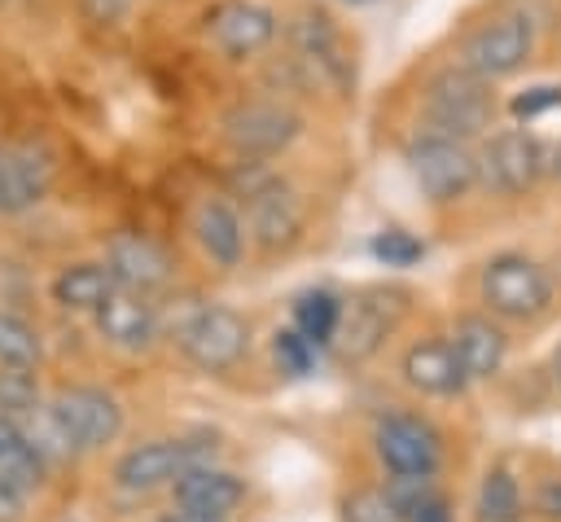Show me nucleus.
Returning <instances> with one entry per match:
<instances>
[{"instance_id":"33","label":"nucleus","mask_w":561,"mask_h":522,"mask_svg":"<svg viewBox=\"0 0 561 522\" xmlns=\"http://www.w3.org/2000/svg\"><path fill=\"white\" fill-rule=\"evenodd\" d=\"M557 105H561V83H535V88H526V92H517L508 101V114L530 123V118H539V114H548Z\"/></svg>"},{"instance_id":"29","label":"nucleus","mask_w":561,"mask_h":522,"mask_svg":"<svg viewBox=\"0 0 561 522\" xmlns=\"http://www.w3.org/2000/svg\"><path fill=\"white\" fill-rule=\"evenodd\" d=\"M39 360V338L26 320L0 311V364H35Z\"/></svg>"},{"instance_id":"9","label":"nucleus","mask_w":561,"mask_h":522,"mask_svg":"<svg viewBox=\"0 0 561 522\" xmlns=\"http://www.w3.org/2000/svg\"><path fill=\"white\" fill-rule=\"evenodd\" d=\"M302 132V118L280 101H237L224 114V140L241 158H276Z\"/></svg>"},{"instance_id":"40","label":"nucleus","mask_w":561,"mask_h":522,"mask_svg":"<svg viewBox=\"0 0 561 522\" xmlns=\"http://www.w3.org/2000/svg\"><path fill=\"white\" fill-rule=\"evenodd\" d=\"M552 373H557V382H561V347H557V355H552Z\"/></svg>"},{"instance_id":"24","label":"nucleus","mask_w":561,"mask_h":522,"mask_svg":"<svg viewBox=\"0 0 561 522\" xmlns=\"http://www.w3.org/2000/svg\"><path fill=\"white\" fill-rule=\"evenodd\" d=\"M0 483L13 487L18 496H26V491H35L44 483V456L13 425L0 434Z\"/></svg>"},{"instance_id":"44","label":"nucleus","mask_w":561,"mask_h":522,"mask_svg":"<svg viewBox=\"0 0 561 522\" xmlns=\"http://www.w3.org/2000/svg\"><path fill=\"white\" fill-rule=\"evenodd\" d=\"M0 4H4V0H0Z\"/></svg>"},{"instance_id":"13","label":"nucleus","mask_w":561,"mask_h":522,"mask_svg":"<svg viewBox=\"0 0 561 522\" xmlns=\"http://www.w3.org/2000/svg\"><path fill=\"white\" fill-rule=\"evenodd\" d=\"M241 202H245V237H250L263 254L289 250V246L298 241V232H302V202H298V193H294L280 175L263 180V184H259L254 193H245Z\"/></svg>"},{"instance_id":"22","label":"nucleus","mask_w":561,"mask_h":522,"mask_svg":"<svg viewBox=\"0 0 561 522\" xmlns=\"http://www.w3.org/2000/svg\"><path fill=\"white\" fill-rule=\"evenodd\" d=\"M114 290L118 285L105 263H70L53 276V303L66 311H96Z\"/></svg>"},{"instance_id":"8","label":"nucleus","mask_w":561,"mask_h":522,"mask_svg":"<svg viewBox=\"0 0 561 522\" xmlns=\"http://www.w3.org/2000/svg\"><path fill=\"white\" fill-rule=\"evenodd\" d=\"M530 53H535V22L526 13H500L478 31H469V39L460 44V61L482 79L517 75L530 61Z\"/></svg>"},{"instance_id":"21","label":"nucleus","mask_w":561,"mask_h":522,"mask_svg":"<svg viewBox=\"0 0 561 522\" xmlns=\"http://www.w3.org/2000/svg\"><path fill=\"white\" fill-rule=\"evenodd\" d=\"M193 232H197V246L219 263V268H237L241 254H245V219L232 202L224 197H206L193 215Z\"/></svg>"},{"instance_id":"19","label":"nucleus","mask_w":561,"mask_h":522,"mask_svg":"<svg viewBox=\"0 0 561 522\" xmlns=\"http://www.w3.org/2000/svg\"><path fill=\"white\" fill-rule=\"evenodd\" d=\"M53 189V158L39 145H4V215L31 211Z\"/></svg>"},{"instance_id":"10","label":"nucleus","mask_w":561,"mask_h":522,"mask_svg":"<svg viewBox=\"0 0 561 522\" xmlns=\"http://www.w3.org/2000/svg\"><path fill=\"white\" fill-rule=\"evenodd\" d=\"M543 162H548V154H543V145H539L530 132L504 127V132H495V136L482 145V154H478V180H482L491 193L517 197V193H526V189L539 184Z\"/></svg>"},{"instance_id":"30","label":"nucleus","mask_w":561,"mask_h":522,"mask_svg":"<svg viewBox=\"0 0 561 522\" xmlns=\"http://www.w3.org/2000/svg\"><path fill=\"white\" fill-rule=\"evenodd\" d=\"M342 522H403V518H399V509L390 504L386 491L359 487V491H351L342 500Z\"/></svg>"},{"instance_id":"16","label":"nucleus","mask_w":561,"mask_h":522,"mask_svg":"<svg viewBox=\"0 0 561 522\" xmlns=\"http://www.w3.org/2000/svg\"><path fill=\"white\" fill-rule=\"evenodd\" d=\"M92 316H96L101 338L123 347V351H145L158 333V311H153L149 294H136V290H123V285Z\"/></svg>"},{"instance_id":"37","label":"nucleus","mask_w":561,"mask_h":522,"mask_svg":"<svg viewBox=\"0 0 561 522\" xmlns=\"http://www.w3.org/2000/svg\"><path fill=\"white\" fill-rule=\"evenodd\" d=\"M18 518H22V496L0 483V522H18Z\"/></svg>"},{"instance_id":"5","label":"nucleus","mask_w":561,"mask_h":522,"mask_svg":"<svg viewBox=\"0 0 561 522\" xmlns=\"http://www.w3.org/2000/svg\"><path fill=\"white\" fill-rule=\"evenodd\" d=\"M210 456H215V439H153L118 456L114 483L123 491H153L175 483L193 465H210Z\"/></svg>"},{"instance_id":"35","label":"nucleus","mask_w":561,"mask_h":522,"mask_svg":"<svg viewBox=\"0 0 561 522\" xmlns=\"http://www.w3.org/2000/svg\"><path fill=\"white\" fill-rule=\"evenodd\" d=\"M535 509H539L548 522H561V478H552V483H543V487H539Z\"/></svg>"},{"instance_id":"20","label":"nucleus","mask_w":561,"mask_h":522,"mask_svg":"<svg viewBox=\"0 0 561 522\" xmlns=\"http://www.w3.org/2000/svg\"><path fill=\"white\" fill-rule=\"evenodd\" d=\"M451 351H456L465 377L482 382V377L500 373V364L508 355V338L491 316H460L456 329H451Z\"/></svg>"},{"instance_id":"17","label":"nucleus","mask_w":561,"mask_h":522,"mask_svg":"<svg viewBox=\"0 0 561 522\" xmlns=\"http://www.w3.org/2000/svg\"><path fill=\"white\" fill-rule=\"evenodd\" d=\"M175 504L188 509V513H206V518H228L241 500H245V483L228 469H215V465H193L184 469L175 483Z\"/></svg>"},{"instance_id":"2","label":"nucleus","mask_w":561,"mask_h":522,"mask_svg":"<svg viewBox=\"0 0 561 522\" xmlns=\"http://www.w3.org/2000/svg\"><path fill=\"white\" fill-rule=\"evenodd\" d=\"M403 162H408L416 189H421L434 206L456 202V197H465V193L478 184V154L469 149V140H456V136L421 132V136L403 149Z\"/></svg>"},{"instance_id":"11","label":"nucleus","mask_w":561,"mask_h":522,"mask_svg":"<svg viewBox=\"0 0 561 522\" xmlns=\"http://www.w3.org/2000/svg\"><path fill=\"white\" fill-rule=\"evenodd\" d=\"M48 408L57 412L75 452H96V447H105L123 434V408L101 386H66V390L53 395Z\"/></svg>"},{"instance_id":"36","label":"nucleus","mask_w":561,"mask_h":522,"mask_svg":"<svg viewBox=\"0 0 561 522\" xmlns=\"http://www.w3.org/2000/svg\"><path fill=\"white\" fill-rule=\"evenodd\" d=\"M408 522H451V504H447V500L434 491V496H430V500H425V504H421V509H416Z\"/></svg>"},{"instance_id":"38","label":"nucleus","mask_w":561,"mask_h":522,"mask_svg":"<svg viewBox=\"0 0 561 522\" xmlns=\"http://www.w3.org/2000/svg\"><path fill=\"white\" fill-rule=\"evenodd\" d=\"M158 522H228V518H206V513H188V509H171V513H162Z\"/></svg>"},{"instance_id":"28","label":"nucleus","mask_w":561,"mask_h":522,"mask_svg":"<svg viewBox=\"0 0 561 522\" xmlns=\"http://www.w3.org/2000/svg\"><path fill=\"white\" fill-rule=\"evenodd\" d=\"M272 355H276V368H280V373L307 377V373L316 368L320 347H316L311 338H302V333L289 325V329H276V333H272Z\"/></svg>"},{"instance_id":"1","label":"nucleus","mask_w":561,"mask_h":522,"mask_svg":"<svg viewBox=\"0 0 561 522\" xmlns=\"http://www.w3.org/2000/svg\"><path fill=\"white\" fill-rule=\"evenodd\" d=\"M495 118V97H491V79H482L478 70L447 66L430 79L425 88V123L438 136H456V140H473L491 127Z\"/></svg>"},{"instance_id":"15","label":"nucleus","mask_w":561,"mask_h":522,"mask_svg":"<svg viewBox=\"0 0 561 522\" xmlns=\"http://www.w3.org/2000/svg\"><path fill=\"white\" fill-rule=\"evenodd\" d=\"M105 268L114 276V285L136 290V294H153L171 281V254L140 232H118L105 246Z\"/></svg>"},{"instance_id":"31","label":"nucleus","mask_w":561,"mask_h":522,"mask_svg":"<svg viewBox=\"0 0 561 522\" xmlns=\"http://www.w3.org/2000/svg\"><path fill=\"white\" fill-rule=\"evenodd\" d=\"M373 254L386 263V268H412L421 254H425V241H416L412 232L403 228H386L373 237Z\"/></svg>"},{"instance_id":"14","label":"nucleus","mask_w":561,"mask_h":522,"mask_svg":"<svg viewBox=\"0 0 561 522\" xmlns=\"http://www.w3.org/2000/svg\"><path fill=\"white\" fill-rule=\"evenodd\" d=\"M377 456L390 474H434L443 461L438 430L412 412H390L377 425Z\"/></svg>"},{"instance_id":"6","label":"nucleus","mask_w":561,"mask_h":522,"mask_svg":"<svg viewBox=\"0 0 561 522\" xmlns=\"http://www.w3.org/2000/svg\"><path fill=\"white\" fill-rule=\"evenodd\" d=\"M289 35V57L316 79V83H333V88H351L355 83V66L346 53V39L337 31V22L324 9H298L294 22L285 26Z\"/></svg>"},{"instance_id":"12","label":"nucleus","mask_w":561,"mask_h":522,"mask_svg":"<svg viewBox=\"0 0 561 522\" xmlns=\"http://www.w3.org/2000/svg\"><path fill=\"white\" fill-rule=\"evenodd\" d=\"M276 31L280 18L263 0H219L215 9H206V39L232 61L263 53L276 39Z\"/></svg>"},{"instance_id":"32","label":"nucleus","mask_w":561,"mask_h":522,"mask_svg":"<svg viewBox=\"0 0 561 522\" xmlns=\"http://www.w3.org/2000/svg\"><path fill=\"white\" fill-rule=\"evenodd\" d=\"M386 496H390V504L399 509V518L408 522V518L434 496V474H394L390 487H386Z\"/></svg>"},{"instance_id":"43","label":"nucleus","mask_w":561,"mask_h":522,"mask_svg":"<svg viewBox=\"0 0 561 522\" xmlns=\"http://www.w3.org/2000/svg\"><path fill=\"white\" fill-rule=\"evenodd\" d=\"M351 4H368V0H351Z\"/></svg>"},{"instance_id":"4","label":"nucleus","mask_w":561,"mask_h":522,"mask_svg":"<svg viewBox=\"0 0 561 522\" xmlns=\"http://www.w3.org/2000/svg\"><path fill=\"white\" fill-rule=\"evenodd\" d=\"M482 303L495 316L530 320L552 303V281L535 259H526L517 250H504L482 268Z\"/></svg>"},{"instance_id":"7","label":"nucleus","mask_w":561,"mask_h":522,"mask_svg":"<svg viewBox=\"0 0 561 522\" xmlns=\"http://www.w3.org/2000/svg\"><path fill=\"white\" fill-rule=\"evenodd\" d=\"M175 342L188 364H197L206 373H228L250 347V325L232 307H197L175 329Z\"/></svg>"},{"instance_id":"27","label":"nucleus","mask_w":561,"mask_h":522,"mask_svg":"<svg viewBox=\"0 0 561 522\" xmlns=\"http://www.w3.org/2000/svg\"><path fill=\"white\" fill-rule=\"evenodd\" d=\"M31 408H39V382L31 364H0V417L13 421Z\"/></svg>"},{"instance_id":"42","label":"nucleus","mask_w":561,"mask_h":522,"mask_svg":"<svg viewBox=\"0 0 561 522\" xmlns=\"http://www.w3.org/2000/svg\"><path fill=\"white\" fill-rule=\"evenodd\" d=\"M4 430H9V421H4V417H0V434H4Z\"/></svg>"},{"instance_id":"34","label":"nucleus","mask_w":561,"mask_h":522,"mask_svg":"<svg viewBox=\"0 0 561 522\" xmlns=\"http://www.w3.org/2000/svg\"><path fill=\"white\" fill-rule=\"evenodd\" d=\"M127 4H131V0H83V13H88V22L110 26V22H118V18L127 13Z\"/></svg>"},{"instance_id":"18","label":"nucleus","mask_w":561,"mask_h":522,"mask_svg":"<svg viewBox=\"0 0 561 522\" xmlns=\"http://www.w3.org/2000/svg\"><path fill=\"white\" fill-rule=\"evenodd\" d=\"M399 373H403V382H408L412 390H421V395H460V390L469 386V377H465V368H460L451 342H438V338L412 342V347L403 351Z\"/></svg>"},{"instance_id":"25","label":"nucleus","mask_w":561,"mask_h":522,"mask_svg":"<svg viewBox=\"0 0 561 522\" xmlns=\"http://www.w3.org/2000/svg\"><path fill=\"white\" fill-rule=\"evenodd\" d=\"M9 425H13V430L44 456V465H48V461H66V456H75V443H70V434L61 430V421H57V412H53L48 404H39V408L13 417Z\"/></svg>"},{"instance_id":"26","label":"nucleus","mask_w":561,"mask_h":522,"mask_svg":"<svg viewBox=\"0 0 561 522\" xmlns=\"http://www.w3.org/2000/svg\"><path fill=\"white\" fill-rule=\"evenodd\" d=\"M478 522H522V491L508 469H491L478 491Z\"/></svg>"},{"instance_id":"23","label":"nucleus","mask_w":561,"mask_h":522,"mask_svg":"<svg viewBox=\"0 0 561 522\" xmlns=\"http://www.w3.org/2000/svg\"><path fill=\"white\" fill-rule=\"evenodd\" d=\"M342 298L333 290H307L294 298V329L302 338H311L316 347H333L337 325H342Z\"/></svg>"},{"instance_id":"3","label":"nucleus","mask_w":561,"mask_h":522,"mask_svg":"<svg viewBox=\"0 0 561 522\" xmlns=\"http://www.w3.org/2000/svg\"><path fill=\"white\" fill-rule=\"evenodd\" d=\"M408 316V290L399 285H377L351 298V307H342V325H337V355L346 364H364L368 355L381 351V342L399 329V320Z\"/></svg>"},{"instance_id":"41","label":"nucleus","mask_w":561,"mask_h":522,"mask_svg":"<svg viewBox=\"0 0 561 522\" xmlns=\"http://www.w3.org/2000/svg\"><path fill=\"white\" fill-rule=\"evenodd\" d=\"M552 167H557V175H561V149H557V154H552Z\"/></svg>"},{"instance_id":"39","label":"nucleus","mask_w":561,"mask_h":522,"mask_svg":"<svg viewBox=\"0 0 561 522\" xmlns=\"http://www.w3.org/2000/svg\"><path fill=\"white\" fill-rule=\"evenodd\" d=\"M0 215H4V145H0Z\"/></svg>"}]
</instances>
